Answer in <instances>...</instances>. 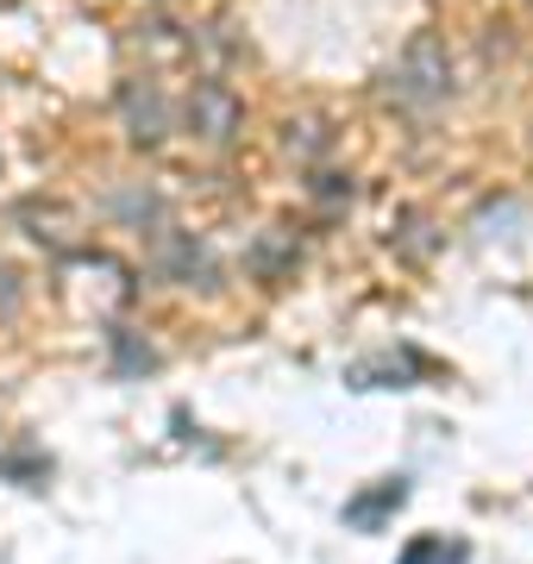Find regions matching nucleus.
Segmentation results:
<instances>
[{"label":"nucleus","mask_w":533,"mask_h":564,"mask_svg":"<svg viewBox=\"0 0 533 564\" xmlns=\"http://www.w3.org/2000/svg\"><path fill=\"white\" fill-rule=\"evenodd\" d=\"M446 88H452L446 44H439V39H414L409 57L395 63L390 95H395V101H409V107H433V101H446Z\"/></svg>","instance_id":"1"},{"label":"nucleus","mask_w":533,"mask_h":564,"mask_svg":"<svg viewBox=\"0 0 533 564\" xmlns=\"http://www.w3.org/2000/svg\"><path fill=\"white\" fill-rule=\"evenodd\" d=\"M188 126H195L207 144L232 139V132H239V101H232V88H220V82H195V95H188Z\"/></svg>","instance_id":"2"},{"label":"nucleus","mask_w":533,"mask_h":564,"mask_svg":"<svg viewBox=\"0 0 533 564\" xmlns=\"http://www.w3.org/2000/svg\"><path fill=\"white\" fill-rule=\"evenodd\" d=\"M120 107H126V126H132V139L139 144H157L170 132V107H164V95H157L151 82H126Z\"/></svg>","instance_id":"3"},{"label":"nucleus","mask_w":533,"mask_h":564,"mask_svg":"<svg viewBox=\"0 0 533 564\" xmlns=\"http://www.w3.org/2000/svg\"><path fill=\"white\" fill-rule=\"evenodd\" d=\"M157 270L164 276H176V282H202V289H214V258H207V245H195L188 232H170L164 245H157Z\"/></svg>","instance_id":"4"},{"label":"nucleus","mask_w":533,"mask_h":564,"mask_svg":"<svg viewBox=\"0 0 533 564\" xmlns=\"http://www.w3.org/2000/svg\"><path fill=\"white\" fill-rule=\"evenodd\" d=\"M402 496H409L402 484H383L377 496H365V502H351V508H346V521H351V527H370L377 514H383V508H402Z\"/></svg>","instance_id":"5"},{"label":"nucleus","mask_w":533,"mask_h":564,"mask_svg":"<svg viewBox=\"0 0 533 564\" xmlns=\"http://www.w3.org/2000/svg\"><path fill=\"white\" fill-rule=\"evenodd\" d=\"M113 207H120L126 220H157V214H164V202H157V195H120Z\"/></svg>","instance_id":"6"},{"label":"nucleus","mask_w":533,"mask_h":564,"mask_svg":"<svg viewBox=\"0 0 533 564\" xmlns=\"http://www.w3.org/2000/svg\"><path fill=\"white\" fill-rule=\"evenodd\" d=\"M13 314H20V276L0 263V321H13Z\"/></svg>","instance_id":"7"},{"label":"nucleus","mask_w":533,"mask_h":564,"mask_svg":"<svg viewBox=\"0 0 533 564\" xmlns=\"http://www.w3.org/2000/svg\"><path fill=\"white\" fill-rule=\"evenodd\" d=\"M433 558H439V540H421V545H414V552H409L402 564H433Z\"/></svg>","instance_id":"8"}]
</instances>
